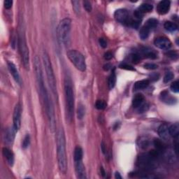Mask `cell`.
<instances>
[{
    "label": "cell",
    "instance_id": "cell-37",
    "mask_svg": "<svg viewBox=\"0 0 179 179\" xmlns=\"http://www.w3.org/2000/svg\"><path fill=\"white\" fill-rule=\"evenodd\" d=\"M158 66L154 63H146L144 64V68L148 70H154L158 69Z\"/></svg>",
    "mask_w": 179,
    "mask_h": 179
},
{
    "label": "cell",
    "instance_id": "cell-21",
    "mask_svg": "<svg viewBox=\"0 0 179 179\" xmlns=\"http://www.w3.org/2000/svg\"><path fill=\"white\" fill-rule=\"evenodd\" d=\"M161 98L162 100L163 101H165L166 104H174L176 103V99L174 97H171L170 95L166 92H163L161 95Z\"/></svg>",
    "mask_w": 179,
    "mask_h": 179
},
{
    "label": "cell",
    "instance_id": "cell-38",
    "mask_svg": "<svg viewBox=\"0 0 179 179\" xmlns=\"http://www.w3.org/2000/svg\"><path fill=\"white\" fill-rule=\"evenodd\" d=\"M83 6L86 10L88 12H90L93 9V7H92V4L90 1H84L83 2Z\"/></svg>",
    "mask_w": 179,
    "mask_h": 179
},
{
    "label": "cell",
    "instance_id": "cell-42",
    "mask_svg": "<svg viewBox=\"0 0 179 179\" xmlns=\"http://www.w3.org/2000/svg\"><path fill=\"white\" fill-rule=\"evenodd\" d=\"M4 5L6 9H11L12 5H13V1H11V0H6L4 2Z\"/></svg>",
    "mask_w": 179,
    "mask_h": 179
},
{
    "label": "cell",
    "instance_id": "cell-16",
    "mask_svg": "<svg viewBox=\"0 0 179 179\" xmlns=\"http://www.w3.org/2000/svg\"><path fill=\"white\" fill-rule=\"evenodd\" d=\"M140 51H141V55L145 57L150 58V59H156L158 57V53L151 48L144 47L141 48Z\"/></svg>",
    "mask_w": 179,
    "mask_h": 179
},
{
    "label": "cell",
    "instance_id": "cell-32",
    "mask_svg": "<svg viewBox=\"0 0 179 179\" xmlns=\"http://www.w3.org/2000/svg\"><path fill=\"white\" fill-rule=\"evenodd\" d=\"M170 88L171 90V91H173L174 93H178L179 92V86H178V81H174V83H171Z\"/></svg>",
    "mask_w": 179,
    "mask_h": 179
},
{
    "label": "cell",
    "instance_id": "cell-4",
    "mask_svg": "<svg viewBox=\"0 0 179 179\" xmlns=\"http://www.w3.org/2000/svg\"><path fill=\"white\" fill-rule=\"evenodd\" d=\"M18 43L19 52H20L22 59V63L23 64L25 69L29 70L30 69V53H29L25 35L23 28H20L19 31Z\"/></svg>",
    "mask_w": 179,
    "mask_h": 179
},
{
    "label": "cell",
    "instance_id": "cell-48",
    "mask_svg": "<svg viewBox=\"0 0 179 179\" xmlns=\"http://www.w3.org/2000/svg\"><path fill=\"white\" fill-rule=\"evenodd\" d=\"M100 170H101V174H102V176H104V175H105V171H104V169H103V168H102V167H101Z\"/></svg>",
    "mask_w": 179,
    "mask_h": 179
},
{
    "label": "cell",
    "instance_id": "cell-26",
    "mask_svg": "<svg viewBox=\"0 0 179 179\" xmlns=\"http://www.w3.org/2000/svg\"><path fill=\"white\" fill-rule=\"evenodd\" d=\"M153 9V5H151V4H148V3H144L139 7L138 10H139L143 14H144L145 13L151 12Z\"/></svg>",
    "mask_w": 179,
    "mask_h": 179
},
{
    "label": "cell",
    "instance_id": "cell-6",
    "mask_svg": "<svg viewBox=\"0 0 179 179\" xmlns=\"http://www.w3.org/2000/svg\"><path fill=\"white\" fill-rule=\"evenodd\" d=\"M71 20L69 18H64L60 22L57 27V35L59 39L64 45H69L70 42Z\"/></svg>",
    "mask_w": 179,
    "mask_h": 179
},
{
    "label": "cell",
    "instance_id": "cell-3",
    "mask_svg": "<svg viewBox=\"0 0 179 179\" xmlns=\"http://www.w3.org/2000/svg\"><path fill=\"white\" fill-rule=\"evenodd\" d=\"M43 62L44 64L46 74L48 83L49 84L50 88L51 90L53 95L55 98L58 97V94L57 90V83L56 79H55L54 71H53L51 61L46 51H43Z\"/></svg>",
    "mask_w": 179,
    "mask_h": 179
},
{
    "label": "cell",
    "instance_id": "cell-29",
    "mask_svg": "<svg viewBox=\"0 0 179 179\" xmlns=\"http://www.w3.org/2000/svg\"><path fill=\"white\" fill-rule=\"evenodd\" d=\"M154 145L156 147V148L158 149V151H162L165 149V145L159 139H155Z\"/></svg>",
    "mask_w": 179,
    "mask_h": 179
},
{
    "label": "cell",
    "instance_id": "cell-30",
    "mask_svg": "<svg viewBox=\"0 0 179 179\" xmlns=\"http://www.w3.org/2000/svg\"><path fill=\"white\" fill-rule=\"evenodd\" d=\"M95 107L98 110H104L106 107V104L103 100H97L95 104Z\"/></svg>",
    "mask_w": 179,
    "mask_h": 179
},
{
    "label": "cell",
    "instance_id": "cell-2",
    "mask_svg": "<svg viewBox=\"0 0 179 179\" xmlns=\"http://www.w3.org/2000/svg\"><path fill=\"white\" fill-rule=\"evenodd\" d=\"M64 93L67 106V117L71 122L74 118V93L71 79L67 78L64 81Z\"/></svg>",
    "mask_w": 179,
    "mask_h": 179
},
{
    "label": "cell",
    "instance_id": "cell-8",
    "mask_svg": "<svg viewBox=\"0 0 179 179\" xmlns=\"http://www.w3.org/2000/svg\"><path fill=\"white\" fill-rule=\"evenodd\" d=\"M114 18L118 23L130 26L132 18L130 16L129 12L125 9H120L116 10L114 13Z\"/></svg>",
    "mask_w": 179,
    "mask_h": 179
},
{
    "label": "cell",
    "instance_id": "cell-45",
    "mask_svg": "<svg viewBox=\"0 0 179 179\" xmlns=\"http://www.w3.org/2000/svg\"><path fill=\"white\" fill-rule=\"evenodd\" d=\"M151 79L153 80V81H157V80L159 79V75L157 74H153L151 75Z\"/></svg>",
    "mask_w": 179,
    "mask_h": 179
},
{
    "label": "cell",
    "instance_id": "cell-46",
    "mask_svg": "<svg viewBox=\"0 0 179 179\" xmlns=\"http://www.w3.org/2000/svg\"><path fill=\"white\" fill-rule=\"evenodd\" d=\"M111 64H106L104 65V69L106 71H108V70H109L111 69Z\"/></svg>",
    "mask_w": 179,
    "mask_h": 179
},
{
    "label": "cell",
    "instance_id": "cell-28",
    "mask_svg": "<svg viewBox=\"0 0 179 179\" xmlns=\"http://www.w3.org/2000/svg\"><path fill=\"white\" fill-rule=\"evenodd\" d=\"M158 25V20H157L155 18H150L148 20H147L146 23V25L147 27H148L150 30H152V29H153L155 27H156Z\"/></svg>",
    "mask_w": 179,
    "mask_h": 179
},
{
    "label": "cell",
    "instance_id": "cell-15",
    "mask_svg": "<svg viewBox=\"0 0 179 179\" xmlns=\"http://www.w3.org/2000/svg\"><path fill=\"white\" fill-rule=\"evenodd\" d=\"M158 134L159 136L163 140H169L170 139V134L169 132V127L166 125L163 124L158 128Z\"/></svg>",
    "mask_w": 179,
    "mask_h": 179
},
{
    "label": "cell",
    "instance_id": "cell-43",
    "mask_svg": "<svg viewBox=\"0 0 179 179\" xmlns=\"http://www.w3.org/2000/svg\"><path fill=\"white\" fill-rule=\"evenodd\" d=\"M99 43H100V46H101L102 47V48H105L107 47V42H106L105 38H100V39H99Z\"/></svg>",
    "mask_w": 179,
    "mask_h": 179
},
{
    "label": "cell",
    "instance_id": "cell-12",
    "mask_svg": "<svg viewBox=\"0 0 179 179\" xmlns=\"http://www.w3.org/2000/svg\"><path fill=\"white\" fill-rule=\"evenodd\" d=\"M16 130L13 127H9L5 130V133H4V141L7 144H13V142L15 139Z\"/></svg>",
    "mask_w": 179,
    "mask_h": 179
},
{
    "label": "cell",
    "instance_id": "cell-31",
    "mask_svg": "<svg viewBox=\"0 0 179 179\" xmlns=\"http://www.w3.org/2000/svg\"><path fill=\"white\" fill-rule=\"evenodd\" d=\"M72 6H73V9L75 11L77 15H79L81 13V8H80V5H79V2L78 1H72Z\"/></svg>",
    "mask_w": 179,
    "mask_h": 179
},
{
    "label": "cell",
    "instance_id": "cell-41",
    "mask_svg": "<svg viewBox=\"0 0 179 179\" xmlns=\"http://www.w3.org/2000/svg\"><path fill=\"white\" fill-rule=\"evenodd\" d=\"M167 55H168V57H171L172 60H176L178 58L177 53H176V51H173V50L172 51H169L167 53Z\"/></svg>",
    "mask_w": 179,
    "mask_h": 179
},
{
    "label": "cell",
    "instance_id": "cell-9",
    "mask_svg": "<svg viewBox=\"0 0 179 179\" xmlns=\"http://www.w3.org/2000/svg\"><path fill=\"white\" fill-rule=\"evenodd\" d=\"M21 114H22V107L20 104H17L15 106L13 111V127L15 128L17 132L20 130L21 125Z\"/></svg>",
    "mask_w": 179,
    "mask_h": 179
},
{
    "label": "cell",
    "instance_id": "cell-13",
    "mask_svg": "<svg viewBox=\"0 0 179 179\" xmlns=\"http://www.w3.org/2000/svg\"><path fill=\"white\" fill-rule=\"evenodd\" d=\"M170 6L171 2L169 0H163L158 4L157 10L160 15H164L169 12V9H170Z\"/></svg>",
    "mask_w": 179,
    "mask_h": 179
},
{
    "label": "cell",
    "instance_id": "cell-11",
    "mask_svg": "<svg viewBox=\"0 0 179 179\" xmlns=\"http://www.w3.org/2000/svg\"><path fill=\"white\" fill-rule=\"evenodd\" d=\"M75 171L78 178L84 179L87 178L86 169L82 160L75 162Z\"/></svg>",
    "mask_w": 179,
    "mask_h": 179
},
{
    "label": "cell",
    "instance_id": "cell-20",
    "mask_svg": "<svg viewBox=\"0 0 179 179\" xmlns=\"http://www.w3.org/2000/svg\"><path fill=\"white\" fill-rule=\"evenodd\" d=\"M169 134H170L171 137L175 138V139L178 138V134H179V125H178V123H174V124L171 125V126L169 127Z\"/></svg>",
    "mask_w": 179,
    "mask_h": 179
},
{
    "label": "cell",
    "instance_id": "cell-5",
    "mask_svg": "<svg viewBox=\"0 0 179 179\" xmlns=\"http://www.w3.org/2000/svg\"><path fill=\"white\" fill-rule=\"evenodd\" d=\"M158 151H152L148 153H142L138 157L137 164L144 170H151L156 166L155 160L158 156Z\"/></svg>",
    "mask_w": 179,
    "mask_h": 179
},
{
    "label": "cell",
    "instance_id": "cell-24",
    "mask_svg": "<svg viewBox=\"0 0 179 179\" xmlns=\"http://www.w3.org/2000/svg\"><path fill=\"white\" fill-rule=\"evenodd\" d=\"M115 83H116V75H115V70L113 69L112 71V73L111 74L109 77H108V88H109V90H111L114 88L115 86Z\"/></svg>",
    "mask_w": 179,
    "mask_h": 179
},
{
    "label": "cell",
    "instance_id": "cell-19",
    "mask_svg": "<svg viewBox=\"0 0 179 179\" xmlns=\"http://www.w3.org/2000/svg\"><path fill=\"white\" fill-rule=\"evenodd\" d=\"M144 96L142 94H137L132 100V105L134 108H139L140 106L144 104Z\"/></svg>",
    "mask_w": 179,
    "mask_h": 179
},
{
    "label": "cell",
    "instance_id": "cell-18",
    "mask_svg": "<svg viewBox=\"0 0 179 179\" xmlns=\"http://www.w3.org/2000/svg\"><path fill=\"white\" fill-rule=\"evenodd\" d=\"M150 84V81L148 79L145 80H141L136 82V83L134 86V90L138 91V90H141L146 89Z\"/></svg>",
    "mask_w": 179,
    "mask_h": 179
},
{
    "label": "cell",
    "instance_id": "cell-35",
    "mask_svg": "<svg viewBox=\"0 0 179 179\" xmlns=\"http://www.w3.org/2000/svg\"><path fill=\"white\" fill-rule=\"evenodd\" d=\"M131 58H132V61L134 63H138L141 60V55H139L137 53H133V54L131 55Z\"/></svg>",
    "mask_w": 179,
    "mask_h": 179
},
{
    "label": "cell",
    "instance_id": "cell-44",
    "mask_svg": "<svg viewBox=\"0 0 179 179\" xmlns=\"http://www.w3.org/2000/svg\"><path fill=\"white\" fill-rule=\"evenodd\" d=\"M104 58L106 60H111L113 58V54L111 52H106L104 54Z\"/></svg>",
    "mask_w": 179,
    "mask_h": 179
},
{
    "label": "cell",
    "instance_id": "cell-27",
    "mask_svg": "<svg viewBox=\"0 0 179 179\" xmlns=\"http://www.w3.org/2000/svg\"><path fill=\"white\" fill-rule=\"evenodd\" d=\"M86 114V108L83 104H79L78 109H77V117L79 120L83 119Z\"/></svg>",
    "mask_w": 179,
    "mask_h": 179
},
{
    "label": "cell",
    "instance_id": "cell-1",
    "mask_svg": "<svg viewBox=\"0 0 179 179\" xmlns=\"http://www.w3.org/2000/svg\"><path fill=\"white\" fill-rule=\"evenodd\" d=\"M57 155L58 166L62 173L65 174L67 170V158L66 152V139L64 130L60 128L57 134Z\"/></svg>",
    "mask_w": 179,
    "mask_h": 179
},
{
    "label": "cell",
    "instance_id": "cell-23",
    "mask_svg": "<svg viewBox=\"0 0 179 179\" xmlns=\"http://www.w3.org/2000/svg\"><path fill=\"white\" fill-rule=\"evenodd\" d=\"M164 28L166 31L170 32H174L178 30V25L175 23L170 21H166L164 25Z\"/></svg>",
    "mask_w": 179,
    "mask_h": 179
},
{
    "label": "cell",
    "instance_id": "cell-34",
    "mask_svg": "<svg viewBox=\"0 0 179 179\" xmlns=\"http://www.w3.org/2000/svg\"><path fill=\"white\" fill-rule=\"evenodd\" d=\"M119 67L120 69H126V70H130V71H134V67H133L132 66H131V65L128 64L127 63H121L120 65H119Z\"/></svg>",
    "mask_w": 179,
    "mask_h": 179
},
{
    "label": "cell",
    "instance_id": "cell-7",
    "mask_svg": "<svg viewBox=\"0 0 179 179\" xmlns=\"http://www.w3.org/2000/svg\"><path fill=\"white\" fill-rule=\"evenodd\" d=\"M67 57L75 67L81 71L86 70V63L85 57L81 53L76 50H70L67 53Z\"/></svg>",
    "mask_w": 179,
    "mask_h": 179
},
{
    "label": "cell",
    "instance_id": "cell-17",
    "mask_svg": "<svg viewBox=\"0 0 179 179\" xmlns=\"http://www.w3.org/2000/svg\"><path fill=\"white\" fill-rule=\"evenodd\" d=\"M2 153L9 165L13 166L14 164V155L13 152L7 148H4L2 149Z\"/></svg>",
    "mask_w": 179,
    "mask_h": 179
},
{
    "label": "cell",
    "instance_id": "cell-33",
    "mask_svg": "<svg viewBox=\"0 0 179 179\" xmlns=\"http://www.w3.org/2000/svg\"><path fill=\"white\" fill-rule=\"evenodd\" d=\"M30 135L29 134H27L25 137L24 138V140L23 141V148H27L29 146V145H30Z\"/></svg>",
    "mask_w": 179,
    "mask_h": 179
},
{
    "label": "cell",
    "instance_id": "cell-47",
    "mask_svg": "<svg viewBox=\"0 0 179 179\" xmlns=\"http://www.w3.org/2000/svg\"><path fill=\"white\" fill-rule=\"evenodd\" d=\"M115 178L118 179H122V176H120V174L118 172H115Z\"/></svg>",
    "mask_w": 179,
    "mask_h": 179
},
{
    "label": "cell",
    "instance_id": "cell-39",
    "mask_svg": "<svg viewBox=\"0 0 179 179\" xmlns=\"http://www.w3.org/2000/svg\"><path fill=\"white\" fill-rule=\"evenodd\" d=\"M148 108L149 106L148 104H141L139 108H138V111H139V113L146 112V111L148 109Z\"/></svg>",
    "mask_w": 179,
    "mask_h": 179
},
{
    "label": "cell",
    "instance_id": "cell-36",
    "mask_svg": "<svg viewBox=\"0 0 179 179\" xmlns=\"http://www.w3.org/2000/svg\"><path fill=\"white\" fill-rule=\"evenodd\" d=\"M174 75L171 72H169V73L165 75V76L164 77V83H169V81H171V80L174 79Z\"/></svg>",
    "mask_w": 179,
    "mask_h": 179
},
{
    "label": "cell",
    "instance_id": "cell-40",
    "mask_svg": "<svg viewBox=\"0 0 179 179\" xmlns=\"http://www.w3.org/2000/svg\"><path fill=\"white\" fill-rule=\"evenodd\" d=\"M140 141L141 142L139 143V146L142 148H146L149 146V141L146 139L140 140Z\"/></svg>",
    "mask_w": 179,
    "mask_h": 179
},
{
    "label": "cell",
    "instance_id": "cell-25",
    "mask_svg": "<svg viewBox=\"0 0 179 179\" xmlns=\"http://www.w3.org/2000/svg\"><path fill=\"white\" fill-rule=\"evenodd\" d=\"M150 32H151V30H150L148 27H147L146 25H144L140 29L139 37L141 38L142 40L146 39V38L148 37Z\"/></svg>",
    "mask_w": 179,
    "mask_h": 179
},
{
    "label": "cell",
    "instance_id": "cell-22",
    "mask_svg": "<svg viewBox=\"0 0 179 179\" xmlns=\"http://www.w3.org/2000/svg\"><path fill=\"white\" fill-rule=\"evenodd\" d=\"M74 162L77 161H81L83 159V149L81 148L80 146H76L74 150Z\"/></svg>",
    "mask_w": 179,
    "mask_h": 179
},
{
    "label": "cell",
    "instance_id": "cell-10",
    "mask_svg": "<svg viewBox=\"0 0 179 179\" xmlns=\"http://www.w3.org/2000/svg\"><path fill=\"white\" fill-rule=\"evenodd\" d=\"M154 44L157 48L163 50H168L171 46V42L169 38L160 37L155 38L154 41Z\"/></svg>",
    "mask_w": 179,
    "mask_h": 179
},
{
    "label": "cell",
    "instance_id": "cell-14",
    "mask_svg": "<svg viewBox=\"0 0 179 179\" xmlns=\"http://www.w3.org/2000/svg\"><path fill=\"white\" fill-rule=\"evenodd\" d=\"M8 67H9V71H10L11 74L12 75V76L13 77V79L16 81V83H18L19 85H21V79H20V74H19V73H18V69H16V65L14 64L13 62L9 61L8 62Z\"/></svg>",
    "mask_w": 179,
    "mask_h": 179
}]
</instances>
